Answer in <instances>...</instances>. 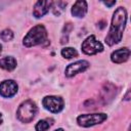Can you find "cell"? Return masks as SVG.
Returning <instances> with one entry per match:
<instances>
[{"instance_id":"1","label":"cell","mask_w":131,"mask_h":131,"mask_svg":"<svg viewBox=\"0 0 131 131\" xmlns=\"http://www.w3.org/2000/svg\"><path fill=\"white\" fill-rule=\"evenodd\" d=\"M127 20V12L124 7H118L112 18V25L110 27L108 34L105 37V43L108 46L120 43L123 37V32L125 30Z\"/></svg>"},{"instance_id":"2","label":"cell","mask_w":131,"mask_h":131,"mask_svg":"<svg viewBox=\"0 0 131 131\" xmlns=\"http://www.w3.org/2000/svg\"><path fill=\"white\" fill-rule=\"evenodd\" d=\"M47 40V31L43 25H37L33 27L24 38V45L26 47H32L44 43Z\"/></svg>"},{"instance_id":"3","label":"cell","mask_w":131,"mask_h":131,"mask_svg":"<svg viewBox=\"0 0 131 131\" xmlns=\"http://www.w3.org/2000/svg\"><path fill=\"white\" fill-rule=\"evenodd\" d=\"M37 112H38V108H37L36 103L33 100L28 99L19 104V106L16 111V116L20 122L30 123L36 117Z\"/></svg>"},{"instance_id":"4","label":"cell","mask_w":131,"mask_h":131,"mask_svg":"<svg viewBox=\"0 0 131 131\" xmlns=\"http://www.w3.org/2000/svg\"><path fill=\"white\" fill-rule=\"evenodd\" d=\"M107 118L106 114L103 113H97V114H85L80 115L77 118V122L82 127H91L97 124L102 123Z\"/></svg>"},{"instance_id":"5","label":"cell","mask_w":131,"mask_h":131,"mask_svg":"<svg viewBox=\"0 0 131 131\" xmlns=\"http://www.w3.org/2000/svg\"><path fill=\"white\" fill-rule=\"evenodd\" d=\"M81 48L85 54L93 55V54H96L98 52H101L103 50V45L95 38L94 35H91L83 41Z\"/></svg>"},{"instance_id":"6","label":"cell","mask_w":131,"mask_h":131,"mask_svg":"<svg viewBox=\"0 0 131 131\" xmlns=\"http://www.w3.org/2000/svg\"><path fill=\"white\" fill-rule=\"evenodd\" d=\"M42 104L47 111L56 114V113H59L63 108L64 102H63V99L59 96L49 95V96H45L43 98Z\"/></svg>"},{"instance_id":"7","label":"cell","mask_w":131,"mask_h":131,"mask_svg":"<svg viewBox=\"0 0 131 131\" xmlns=\"http://www.w3.org/2000/svg\"><path fill=\"white\" fill-rule=\"evenodd\" d=\"M89 68V62L87 60H78L74 63H71L69 64L67 68H66V76L71 78V77H74L75 75L79 74V73H82L84 71H86L87 69Z\"/></svg>"},{"instance_id":"8","label":"cell","mask_w":131,"mask_h":131,"mask_svg":"<svg viewBox=\"0 0 131 131\" xmlns=\"http://www.w3.org/2000/svg\"><path fill=\"white\" fill-rule=\"evenodd\" d=\"M17 92V84L13 80H5L0 83V95L3 97H12Z\"/></svg>"},{"instance_id":"9","label":"cell","mask_w":131,"mask_h":131,"mask_svg":"<svg viewBox=\"0 0 131 131\" xmlns=\"http://www.w3.org/2000/svg\"><path fill=\"white\" fill-rule=\"evenodd\" d=\"M52 6V1H37L34 5L33 15L36 18H40L45 15Z\"/></svg>"},{"instance_id":"10","label":"cell","mask_w":131,"mask_h":131,"mask_svg":"<svg viewBox=\"0 0 131 131\" xmlns=\"http://www.w3.org/2000/svg\"><path fill=\"white\" fill-rule=\"evenodd\" d=\"M130 56V50L127 47L124 48H120L118 50H115L112 54H111V59L113 62L115 63H122L128 60Z\"/></svg>"},{"instance_id":"11","label":"cell","mask_w":131,"mask_h":131,"mask_svg":"<svg viewBox=\"0 0 131 131\" xmlns=\"http://www.w3.org/2000/svg\"><path fill=\"white\" fill-rule=\"evenodd\" d=\"M87 12V2L86 1H76L72 7V14L76 17H83Z\"/></svg>"},{"instance_id":"12","label":"cell","mask_w":131,"mask_h":131,"mask_svg":"<svg viewBox=\"0 0 131 131\" xmlns=\"http://www.w3.org/2000/svg\"><path fill=\"white\" fill-rule=\"evenodd\" d=\"M0 68L10 72L16 68V59L13 56H5L0 59Z\"/></svg>"},{"instance_id":"13","label":"cell","mask_w":131,"mask_h":131,"mask_svg":"<svg viewBox=\"0 0 131 131\" xmlns=\"http://www.w3.org/2000/svg\"><path fill=\"white\" fill-rule=\"evenodd\" d=\"M110 84L104 85V88L102 89V95H101V99L104 100V103L107 102V99H112V97L114 96V94H116V87L114 85L111 86V89L108 88Z\"/></svg>"},{"instance_id":"14","label":"cell","mask_w":131,"mask_h":131,"mask_svg":"<svg viewBox=\"0 0 131 131\" xmlns=\"http://www.w3.org/2000/svg\"><path fill=\"white\" fill-rule=\"evenodd\" d=\"M53 124V120L52 119H44V120H40L36 126H35V129L36 131H46L48 130L51 125Z\"/></svg>"},{"instance_id":"15","label":"cell","mask_w":131,"mask_h":131,"mask_svg":"<svg viewBox=\"0 0 131 131\" xmlns=\"http://www.w3.org/2000/svg\"><path fill=\"white\" fill-rule=\"evenodd\" d=\"M67 2H63V1H57V2H52V11H53V14L58 16L60 15L61 12H63L66 6H67Z\"/></svg>"},{"instance_id":"16","label":"cell","mask_w":131,"mask_h":131,"mask_svg":"<svg viewBox=\"0 0 131 131\" xmlns=\"http://www.w3.org/2000/svg\"><path fill=\"white\" fill-rule=\"evenodd\" d=\"M60 53H61V55L64 58H68V59L73 58V57H76L78 55L77 50L75 48H73V47H64V48H62Z\"/></svg>"},{"instance_id":"17","label":"cell","mask_w":131,"mask_h":131,"mask_svg":"<svg viewBox=\"0 0 131 131\" xmlns=\"http://www.w3.org/2000/svg\"><path fill=\"white\" fill-rule=\"evenodd\" d=\"M0 38H1V40L5 41V42L10 41V40H12V38H13V33H12L11 30L5 29V30H3V31L0 33Z\"/></svg>"},{"instance_id":"18","label":"cell","mask_w":131,"mask_h":131,"mask_svg":"<svg viewBox=\"0 0 131 131\" xmlns=\"http://www.w3.org/2000/svg\"><path fill=\"white\" fill-rule=\"evenodd\" d=\"M103 4L104 5H106V6H108V7H112V6H114L115 4H116V1H112V2H103Z\"/></svg>"},{"instance_id":"19","label":"cell","mask_w":131,"mask_h":131,"mask_svg":"<svg viewBox=\"0 0 131 131\" xmlns=\"http://www.w3.org/2000/svg\"><path fill=\"white\" fill-rule=\"evenodd\" d=\"M129 93H130V91H128L127 94H126V96H125V99L126 100H129Z\"/></svg>"},{"instance_id":"20","label":"cell","mask_w":131,"mask_h":131,"mask_svg":"<svg viewBox=\"0 0 131 131\" xmlns=\"http://www.w3.org/2000/svg\"><path fill=\"white\" fill-rule=\"evenodd\" d=\"M54 131H63V129H61V128H58V129H56V130H54Z\"/></svg>"},{"instance_id":"21","label":"cell","mask_w":131,"mask_h":131,"mask_svg":"<svg viewBox=\"0 0 131 131\" xmlns=\"http://www.w3.org/2000/svg\"><path fill=\"white\" fill-rule=\"evenodd\" d=\"M1 123H2V115L0 114V124H1Z\"/></svg>"},{"instance_id":"22","label":"cell","mask_w":131,"mask_h":131,"mask_svg":"<svg viewBox=\"0 0 131 131\" xmlns=\"http://www.w3.org/2000/svg\"><path fill=\"white\" fill-rule=\"evenodd\" d=\"M1 52H2V45L0 44V54H1Z\"/></svg>"}]
</instances>
